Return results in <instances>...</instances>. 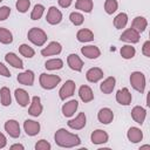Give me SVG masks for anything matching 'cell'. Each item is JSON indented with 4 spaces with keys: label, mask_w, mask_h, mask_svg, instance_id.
Returning <instances> with one entry per match:
<instances>
[{
    "label": "cell",
    "mask_w": 150,
    "mask_h": 150,
    "mask_svg": "<svg viewBox=\"0 0 150 150\" xmlns=\"http://www.w3.org/2000/svg\"><path fill=\"white\" fill-rule=\"evenodd\" d=\"M54 138H55L56 144L59 146H62V148H73V146H76L81 143V139L77 135L71 134L63 128L59 129L55 132Z\"/></svg>",
    "instance_id": "1"
},
{
    "label": "cell",
    "mask_w": 150,
    "mask_h": 150,
    "mask_svg": "<svg viewBox=\"0 0 150 150\" xmlns=\"http://www.w3.org/2000/svg\"><path fill=\"white\" fill-rule=\"evenodd\" d=\"M27 38H28V40L32 42V43H34L35 46H42V45H45V42L47 41V34L42 30V29H40V28H38V27H33V28H30L29 30H28V34H27Z\"/></svg>",
    "instance_id": "2"
},
{
    "label": "cell",
    "mask_w": 150,
    "mask_h": 150,
    "mask_svg": "<svg viewBox=\"0 0 150 150\" xmlns=\"http://www.w3.org/2000/svg\"><path fill=\"white\" fill-rule=\"evenodd\" d=\"M39 81H40V84H41V87H42L43 89L49 90V89L55 88V87L60 83L61 77H60L59 75L42 73V74L40 75V80H39Z\"/></svg>",
    "instance_id": "3"
},
{
    "label": "cell",
    "mask_w": 150,
    "mask_h": 150,
    "mask_svg": "<svg viewBox=\"0 0 150 150\" xmlns=\"http://www.w3.org/2000/svg\"><path fill=\"white\" fill-rule=\"evenodd\" d=\"M130 83L131 87L137 90L138 93H143L145 89V76L141 71H134L130 75Z\"/></svg>",
    "instance_id": "4"
},
{
    "label": "cell",
    "mask_w": 150,
    "mask_h": 150,
    "mask_svg": "<svg viewBox=\"0 0 150 150\" xmlns=\"http://www.w3.org/2000/svg\"><path fill=\"white\" fill-rule=\"evenodd\" d=\"M75 87H76V84H75L74 81H71V80L66 81L64 84L61 87V89L59 91L60 98L61 100H66L67 97H70L74 94V91H75Z\"/></svg>",
    "instance_id": "5"
},
{
    "label": "cell",
    "mask_w": 150,
    "mask_h": 150,
    "mask_svg": "<svg viewBox=\"0 0 150 150\" xmlns=\"http://www.w3.org/2000/svg\"><path fill=\"white\" fill-rule=\"evenodd\" d=\"M46 20H47V22L50 23V25H57V23H60L61 20H62V13H61L55 6H52V7L48 9Z\"/></svg>",
    "instance_id": "6"
},
{
    "label": "cell",
    "mask_w": 150,
    "mask_h": 150,
    "mask_svg": "<svg viewBox=\"0 0 150 150\" xmlns=\"http://www.w3.org/2000/svg\"><path fill=\"white\" fill-rule=\"evenodd\" d=\"M121 41L124 42H129V43H137L139 41V33L136 32L135 29H132L131 27L128 28L127 30H124L121 35Z\"/></svg>",
    "instance_id": "7"
},
{
    "label": "cell",
    "mask_w": 150,
    "mask_h": 150,
    "mask_svg": "<svg viewBox=\"0 0 150 150\" xmlns=\"http://www.w3.org/2000/svg\"><path fill=\"white\" fill-rule=\"evenodd\" d=\"M5 130L13 138H18L20 136V125L15 120H8L5 123Z\"/></svg>",
    "instance_id": "8"
},
{
    "label": "cell",
    "mask_w": 150,
    "mask_h": 150,
    "mask_svg": "<svg viewBox=\"0 0 150 150\" xmlns=\"http://www.w3.org/2000/svg\"><path fill=\"white\" fill-rule=\"evenodd\" d=\"M132 96L128 88H122L116 93V101L122 105H129L131 103Z\"/></svg>",
    "instance_id": "9"
},
{
    "label": "cell",
    "mask_w": 150,
    "mask_h": 150,
    "mask_svg": "<svg viewBox=\"0 0 150 150\" xmlns=\"http://www.w3.org/2000/svg\"><path fill=\"white\" fill-rule=\"evenodd\" d=\"M86 121H87V117H86L84 112H80L74 120L68 121L67 124H68L69 128H71L74 130H80L86 125Z\"/></svg>",
    "instance_id": "10"
},
{
    "label": "cell",
    "mask_w": 150,
    "mask_h": 150,
    "mask_svg": "<svg viewBox=\"0 0 150 150\" xmlns=\"http://www.w3.org/2000/svg\"><path fill=\"white\" fill-rule=\"evenodd\" d=\"M23 129L28 136H35L40 132V123L33 120H26L23 123Z\"/></svg>",
    "instance_id": "11"
},
{
    "label": "cell",
    "mask_w": 150,
    "mask_h": 150,
    "mask_svg": "<svg viewBox=\"0 0 150 150\" xmlns=\"http://www.w3.org/2000/svg\"><path fill=\"white\" fill-rule=\"evenodd\" d=\"M61 50H62L61 45H60L59 42H56V41H53V42H50L46 48H43V49L41 50V54H42L43 56L57 55V54L61 53Z\"/></svg>",
    "instance_id": "12"
},
{
    "label": "cell",
    "mask_w": 150,
    "mask_h": 150,
    "mask_svg": "<svg viewBox=\"0 0 150 150\" xmlns=\"http://www.w3.org/2000/svg\"><path fill=\"white\" fill-rule=\"evenodd\" d=\"M67 63L70 67V69H73L75 71H81L83 68V61L76 54H70L67 59Z\"/></svg>",
    "instance_id": "13"
},
{
    "label": "cell",
    "mask_w": 150,
    "mask_h": 150,
    "mask_svg": "<svg viewBox=\"0 0 150 150\" xmlns=\"http://www.w3.org/2000/svg\"><path fill=\"white\" fill-rule=\"evenodd\" d=\"M42 112V104H41V100L39 96H34L33 100H32V104L28 109V114L32 115V116H40Z\"/></svg>",
    "instance_id": "14"
},
{
    "label": "cell",
    "mask_w": 150,
    "mask_h": 150,
    "mask_svg": "<svg viewBox=\"0 0 150 150\" xmlns=\"http://www.w3.org/2000/svg\"><path fill=\"white\" fill-rule=\"evenodd\" d=\"M97 118L102 124H109L114 120V112L109 108H102L97 114Z\"/></svg>",
    "instance_id": "15"
},
{
    "label": "cell",
    "mask_w": 150,
    "mask_h": 150,
    "mask_svg": "<svg viewBox=\"0 0 150 150\" xmlns=\"http://www.w3.org/2000/svg\"><path fill=\"white\" fill-rule=\"evenodd\" d=\"M145 116H146V111L144 108L137 105V107H134L132 110H131V117L134 118V121L138 124H143L144 120H145Z\"/></svg>",
    "instance_id": "16"
},
{
    "label": "cell",
    "mask_w": 150,
    "mask_h": 150,
    "mask_svg": "<svg viewBox=\"0 0 150 150\" xmlns=\"http://www.w3.org/2000/svg\"><path fill=\"white\" fill-rule=\"evenodd\" d=\"M77 107H79V102L76 100H71L69 102H66L62 105V114H63V116H66V117L73 116L74 112L76 111Z\"/></svg>",
    "instance_id": "17"
},
{
    "label": "cell",
    "mask_w": 150,
    "mask_h": 150,
    "mask_svg": "<svg viewBox=\"0 0 150 150\" xmlns=\"http://www.w3.org/2000/svg\"><path fill=\"white\" fill-rule=\"evenodd\" d=\"M90 138H91V142L94 144H103V143L108 142V134L104 130L97 129V130L93 131Z\"/></svg>",
    "instance_id": "18"
},
{
    "label": "cell",
    "mask_w": 150,
    "mask_h": 150,
    "mask_svg": "<svg viewBox=\"0 0 150 150\" xmlns=\"http://www.w3.org/2000/svg\"><path fill=\"white\" fill-rule=\"evenodd\" d=\"M81 53L88 59H97L101 55V50L96 46H84L81 48Z\"/></svg>",
    "instance_id": "19"
},
{
    "label": "cell",
    "mask_w": 150,
    "mask_h": 150,
    "mask_svg": "<svg viewBox=\"0 0 150 150\" xmlns=\"http://www.w3.org/2000/svg\"><path fill=\"white\" fill-rule=\"evenodd\" d=\"M86 77H87V80H88L89 82L95 83V82L100 81V80L103 77V71H102V69H100V68H97V67H94V68H90V69L87 71Z\"/></svg>",
    "instance_id": "20"
},
{
    "label": "cell",
    "mask_w": 150,
    "mask_h": 150,
    "mask_svg": "<svg viewBox=\"0 0 150 150\" xmlns=\"http://www.w3.org/2000/svg\"><path fill=\"white\" fill-rule=\"evenodd\" d=\"M14 95H15V98H16L18 103H19L21 107L28 105V103H29V95H28V93H27L25 89H21V88L15 89Z\"/></svg>",
    "instance_id": "21"
},
{
    "label": "cell",
    "mask_w": 150,
    "mask_h": 150,
    "mask_svg": "<svg viewBox=\"0 0 150 150\" xmlns=\"http://www.w3.org/2000/svg\"><path fill=\"white\" fill-rule=\"evenodd\" d=\"M16 79H18L19 83H21V84L32 86L34 83V73L32 70H26V71L19 74Z\"/></svg>",
    "instance_id": "22"
},
{
    "label": "cell",
    "mask_w": 150,
    "mask_h": 150,
    "mask_svg": "<svg viewBox=\"0 0 150 150\" xmlns=\"http://www.w3.org/2000/svg\"><path fill=\"white\" fill-rule=\"evenodd\" d=\"M115 84H116L115 77H114V76H109V77H107V79L101 83L100 89H101V91H102L103 94H110V93L114 90Z\"/></svg>",
    "instance_id": "23"
},
{
    "label": "cell",
    "mask_w": 150,
    "mask_h": 150,
    "mask_svg": "<svg viewBox=\"0 0 150 150\" xmlns=\"http://www.w3.org/2000/svg\"><path fill=\"white\" fill-rule=\"evenodd\" d=\"M127 136H128V139H129L130 142H132V143H138V142H141L142 138H143V132L141 131L139 128L131 127V128L128 130Z\"/></svg>",
    "instance_id": "24"
},
{
    "label": "cell",
    "mask_w": 150,
    "mask_h": 150,
    "mask_svg": "<svg viewBox=\"0 0 150 150\" xmlns=\"http://www.w3.org/2000/svg\"><path fill=\"white\" fill-rule=\"evenodd\" d=\"M146 26H148V21H146V19L143 18V16H136V18L132 20V23H131V28L135 29V30L138 32V33L144 32L145 28H146Z\"/></svg>",
    "instance_id": "25"
},
{
    "label": "cell",
    "mask_w": 150,
    "mask_h": 150,
    "mask_svg": "<svg viewBox=\"0 0 150 150\" xmlns=\"http://www.w3.org/2000/svg\"><path fill=\"white\" fill-rule=\"evenodd\" d=\"M5 60L7 63H9L11 66H13L14 68H19V69H22L23 68V63H22V60L14 53H7L6 56H5Z\"/></svg>",
    "instance_id": "26"
},
{
    "label": "cell",
    "mask_w": 150,
    "mask_h": 150,
    "mask_svg": "<svg viewBox=\"0 0 150 150\" xmlns=\"http://www.w3.org/2000/svg\"><path fill=\"white\" fill-rule=\"evenodd\" d=\"M79 96L80 98L83 101V102H90L93 101L94 98V94H93V90L90 87L88 86H81L80 89H79Z\"/></svg>",
    "instance_id": "27"
},
{
    "label": "cell",
    "mask_w": 150,
    "mask_h": 150,
    "mask_svg": "<svg viewBox=\"0 0 150 150\" xmlns=\"http://www.w3.org/2000/svg\"><path fill=\"white\" fill-rule=\"evenodd\" d=\"M76 38L80 42H89V41H93L94 40V34L90 29H87V28H83V29H80L76 34Z\"/></svg>",
    "instance_id": "28"
},
{
    "label": "cell",
    "mask_w": 150,
    "mask_h": 150,
    "mask_svg": "<svg viewBox=\"0 0 150 150\" xmlns=\"http://www.w3.org/2000/svg\"><path fill=\"white\" fill-rule=\"evenodd\" d=\"M93 6L94 4L91 0H77L75 2V8L82 12H86V13H90L93 9Z\"/></svg>",
    "instance_id": "29"
},
{
    "label": "cell",
    "mask_w": 150,
    "mask_h": 150,
    "mask_svg": "<svg viewBox=\"0 0 150 150\" xmlns=\"http://www.w3.org/2000/svg\"><path fill=\"white\" fill-rule=\"evenodd\" d=\"M0 97H1V104L4 107H8L12 103V97H11V91L7 87H2L0 89Z\"/></svg>",
    "instance_id": "30"
},
{
    "label": "cell",
    "mask_w": 150,
    "mask_h": 150,
    "mask_svg": "<svg viewBox=\"0 0 150 150\" xmlns=\"http://www.w3.org/2000/svg\"><path fill=\"white\" fill-rule=\"evenodd\" d=\"M128 22V15L125 13H120L118 15H116V18L114 19V26L117 29H122L127 26Z\"/></svg>",
    "instance_id": "31"
},
{
    "label": "cell",
    "mask_w": 150,
    "mask_h": 150,
    "mask_svg": "<svg viewBox=\"0 0 150 150\" xmlns=\"http://www.w3.org/2000/svg\"><path fill=\"white\" fill-rule=\"evenodd\" d=\"M45 67H46V69H49V70L61 69L63 67V61L61 59H52V60L46 61Z\"/></svg>",
    "instance_id": "32"
},
{
    "label": "cell",
    "mask_w": 150,
    "mask_h": 150,
    "mask_svg": "<svg viewBox=\"0 0 150 150\" xmlns=\"http://www.w3.org/2000/svg\"><path fill=\"white\" fill-rule=\"evenodd\" d=\"M12 41H13L12 33L6 28L0 27V42L4 45H8V43H12Z\"/></svg>",
    "instance_id": "33"
},
{
    "label": "cell",
    "mask_w": 150,
    "mask_h": 150,
    "mask_svg": "<svg viewBox=\"0 0 150 150\" xmlns=\"http://www.w3.org/2000/svg\"><path fill=\"white\" fill-rule=\"evenodd\" d=\"M120 53H121V55H122L123 59H132L135 56V54H136V50H135V48L132 46L125 45V46H123L121 48Z\"/></svg>",
    "instance_id": "34"
},
{
    "label": "cell",
    "mask_w": 150,
    "mask_h": 150,
    "mask_svg": "<svg viewBox=\"0 0 150 150\" xmlns=\"http://www.w3.org/2000/svg\"><path fill=\"white\" fill-rule=\"evenodd\" d=\"M19 52H20V54H21L22 56H25V57H27V59L33 57L34 54H35L34 49H33L30 46L26 45V43H22V45L19 47Z\"/></svg>",
    "instance_id": "35"
},
{
    "label": "cell",
    "mask_w": 150,
    "mask_h": 150,
    "mask_svg": "<svg viewBox=\"0 0 150 150\" xmlns=\"http://www.w3.org/2000/svg\"><path fill=\"white\" fill-rule=\"evenodd\" d=\"M43 12H45V7L42 5H40V4L35 5L33 11H32V13H30V19L32 20H39L42 16Z\"/></svg>",
    "instance_id": "36"
},
{
    "label": "cell",
    "mask_w": 150,
    "mask_h": 150,
    "mask_svg": "<svg viewBox=\"0 0 150 150\" xmlns=\"http://www.w3.org/2000/svg\"><path fill=\"white\" fill-rule=\"evenodd\" d=\"M118 4L116 0H105L104 2V11L107 12V14H112L117 11Z\"/></svg>",
    "instance_id": "37"
},
{
    "label": "cell",
    "mask_w": 150,
    "mask_h": 150,
    "mask_svg": "<svg viewBox=\"0 0 150 150\" xmlns=\"http://www.w3.org/2000/svg\"><path fill=\"white\" fill-rule=\"evenodd\" d=\"M69 19H70V21H71L75 26H80V25H82L83 21H84L83 15H82L81 13H77V12H73V13H70Z\"/></svg>",
    "instance_id": "38"
},
{
    "label": "cell",
    "mask_w": 150,
    "mask_h": 150,
    "mask_svg": "<svg viewBox=\"0 0 150 150\" xmlns=\"http://www.w3.org/2000/svg\"><path fill=\"white\" fill-rule=\"evenodd\" d=\"M16 9L20 12V13H26L30 6V1L29 0H18L16 4Z\"/></svg>",
    "instance_id": "39"
},
{
    "label": "cell",
    "mask_w": 150,
    "mask_h": 150,
    "mask_svg": "<svg viewBox=\"0 0 150 150\" xmlns=\"http://www.w3.org/2000/svg\"><path fill=\"white\" fill-rule=\"evenodd\" d=\"M52 148V145L47 142V141H45V139H40L36 144H35V149L36 150H49Z\"/></svg>",
    "instance_id": "40"
},
{
    "label": "cell",
    "mask_w": 150,
    "mask_h": 150,
    "mask_svg": "<svg viewBox=\"0 0 150 150\" xmlns=\"http://www.w3.org/2000/svg\"><path fill=\"white\" fill-rule=\"evenodd\" d=\"M11 14V8L7 6H2L0 7V21L6 20Z\"/></svg>",
    "instance_id": "41"
},
{
    "label": "cell",
    "mask_w": 150,
    "mask_h": 150,
    "mask_svg": "<svg viewBox=\"0 0 150 150\" xmlns=\"http://www.w3.org/2000/svg\"><path fill=\"white\" fill-rule=\"evenodd\" d=\"M0 75H2V76H5V77H11L9 70H8L7 67H6L4 63H1V62H0Z\"/></svg>",
    "instance_id": "42"
},
{
    "label": "cell",
    "mask_w": 150,
    "mask_h": 150,
    "mask_svg": "<svg viewBox=\"0 0 150 150\" xmlns=\"http://www.w3.org/2000/svg\"><path fill=\"white\" fill-rule=\"evenodd\" d=\"M142 53L145 55V56H150V41H145L144 45H143V48H142Z\"/></svg>",
    "instance_id": "43"
},
{
    "label": "cell",
    "mask_w": 150,
    "mask_h": 150,
    "mask_svg": "<svg viewBox=\"0 0 150 150\" xmlns=\"http://www.w3.org/2000/svg\"><path fill=\"white\" fill-rule=\"evenodd\" d=\"M73 0H59V5L62 7V8H67L71 5Z\"/></svg>",
    "instance_id": "44"
},
{
    "label": "cell",
    "mask_w": 150,
    "mask_h": 150,
    "mask_svg": "<svg viewBox=\"0 0 150 150\" xmlns=\"http://www.w3.org/2000/svg\"><path fill=\"white\" fill-rule=\"evenodd\" d=\"M6 143H7V139H6L5 135L2 132H0V149L5 148L6 146Z\"/></svg>",
    "instance_id": "45"
},
{
    "label": "cell",
    "mask_w": 150,
    "mask_h": 150,
    "mask_svg": "<svg viewBox=\"0 0 150 150\" xmlns=\"http://www.w3.org/2000/svg\"><path fill=\"white\" fill-rule=\"evenodd\" d=\"M11 149H20V150H23V145H21V144H13V145H11Z\"/></svg>",
    "instance_id": "46"
},
{
    "label": "cell",
    "mask_w": 150,
    "mask_h": 150,
    "mask_svg": "<svg viewBox=\"0 0 150 150\" xmlns=\"http://www.w3.org/2000/svg\"><path fill=\"white\" fill-rule=\"evenodd\" d=\"M143 149H150V145H143L139 148V150H143Z\"/></svg>",
    "instance_id": "47"
},
{
    "label": "cell",
    "mask_w": 150,
    "mask_h": 150,
    "mask_svg": "<svg viewBox=\"0 0 150 150\" xmlns=\"http://www.w3.org/2000/svg\"><path fill=\"white\" fill-rule=\"evenodd\" d=\"M1 1H2V0H0V2H1Z\"/></svg>",
    "instance_id": "48"
}]
</instances>
